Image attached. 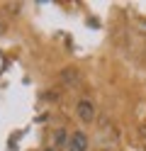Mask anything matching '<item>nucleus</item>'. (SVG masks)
Listing matches in <instances>:
<instances>
[{"label": "nucleus", "mask_w": 146, "mask_h": 151, "mask_svg": "<svg viewBox=\"0 0 146 151\" xmlns=\"http://www.w3.org/2000/svg\"><path fill=\"white\" fill-rule=\"evenodd\" d=\"M76 112H78V119H83V122H93V117H95V107L90 100H78Z\"/></svg>", "instance_id": "1"}, {"label": "nucleus", "mask_w": 146, "mask_h": 151, "mask_svg": "<svg viewBox=\"0 0 146 151\" xmlns=\"http://www.w3.org/2000/svg\"><path fill=\"white\" fill-rule=\"evenodd\" d=\"M68 149L71 151H88V137L83 132H73L71 139H68Z\"/></svg>", "instance_id": "2"}, {"label": "nucleus", "mask_w": 146, "mask_h": 151, "mask_svg": "<svg viewBox=\"0 0 146 151\" xmlns=\"http://www.w3.org/2000/svg\"><path fill=\"white\" fill-rule=\"evenodd\" d=\"M54 141H56V146H66V144H68V134H66V129H56Z\"/></svg>", "instance_id": "3"}, {"label": "nucleus", "mask_w": 146, "mask_h": 151, "mask_svg": "<svg viewBox=\"0 0 146 151\" xmlns=\"http://www.w3.org/2000/svg\"><path fill=\"white\" fill-rule=\"evenodd\" d=\"M46 151H54V149H46Z\"/></svg>", "instance_id": "4"}]
</instances>
